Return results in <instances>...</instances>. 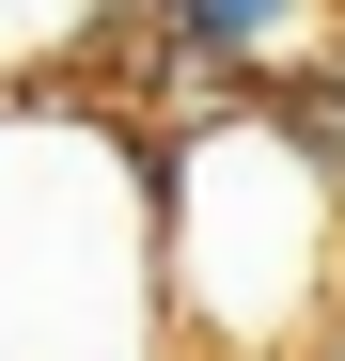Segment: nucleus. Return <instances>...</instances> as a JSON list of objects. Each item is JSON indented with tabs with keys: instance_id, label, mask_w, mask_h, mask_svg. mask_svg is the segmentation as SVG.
<instances>
[{
	"instance_id": "obj_1",
	"label": "nucleus",
	"mask_w": 345,
	"mask_h": 361,
	"mask_svg": "<svg viewBox=\"0 0 345 361\" xmlns=\"http://www.w3.org/2000/svg\"><path fill=\"white\" fill-rule=\"evenodd\" d=\"M0 361H172L157 126L94 79L0 94Z\"/></svg>"
},
{
	"instance_id": "obj_3",
	"label": "nucleus",
	"mask_w": 345,
	"mask_h": 361,
	"mask_svg": "<svg viewBox=\"0 0 345 361\" xmlns=\"http://www.w3.org/2000/svg\"><path fill=\"white\" fill-rule=\"evenodd\" d=\"M94 47H110V0H0V94L94 79Z\"/></svg>"
},
{
	"instance_id": "obj_2",
	"label": "nucleus",
	"mask_w": 345,
	"mask_h": 361,
	"mask_svg": "<svg viewBox=\"0 0 345 361\" xmlns=\"http://www.w3.org/2000/svg\"><path fill=\"white\" fill-rule=\"evenodd\" d=\"M330 267H345V189L267 126L251 94L157 110V283H172V345L282 361L330 314Z\"/></svg>"
}]
</instances>
